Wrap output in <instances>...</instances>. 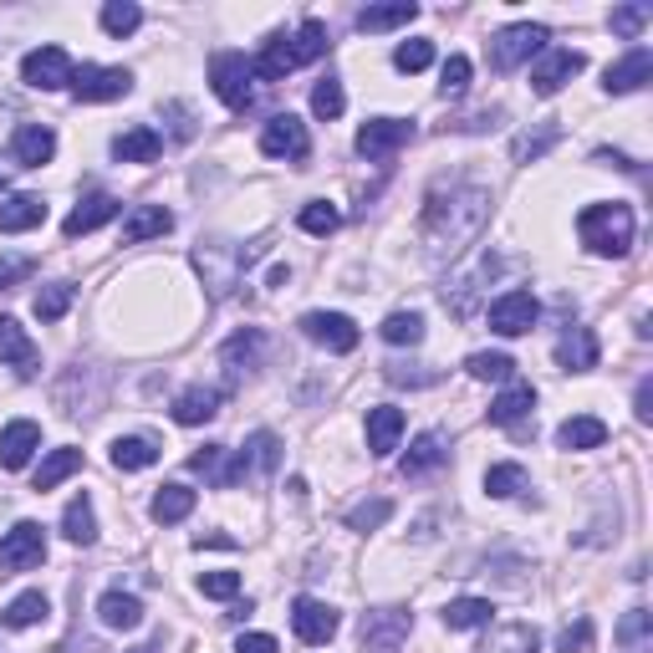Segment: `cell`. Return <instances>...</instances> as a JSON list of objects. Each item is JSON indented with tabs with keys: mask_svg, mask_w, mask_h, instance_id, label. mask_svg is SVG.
Here are the masks:
<instances>
[{
	"mask_svg": "<svg viewBox=\"0 0 653 653\" xmlns=\"http://www.w3.org/2000/svg\"><path fill=\"white\" fill-rule=\"evenodd\" d=\"M0 363H11L21 378H32L41 368V352H36V342L26 337V327L16 317H0Z\"/></svg>",
	"mask_w": 653,
	"mask_h": 653,
	"instance_id": "obj_17",
	"label": "cell"
},
{
	"mask_svg": "<svg viewBox=\"0 0 653 653\" xmlns=\"http://www.w3.org/2000/svg\"><path fill=\"white\" fill-rule=\"evenodd\" d=\"M235 653H276V638L271 633H240L235 638Z\"/></svg>",
	"mask_w": 653,
	"mask_h": 653,
	"instance_id": "obj_57",
	"label": "cell"
},
{
	"mask_svg": "<svg viewBox=\"0 0 653 653\" xmlns=\"http://www.w3.org/2000/svg\"><path fill=\"white\" fill-rule=\"evenodd\" d=\"M465 373L480 378V384H511L516 378V357H505V352H469Z\"/></svg>",
	"mask_w": 653,
	"mask_h": 653,
	"instance_id": "obj_39",
	"label": "cell"
},
{
	"mask_svg": "<svg viewBox=\"0 0 653 653\" xmlns=\"http://www.w3.org/2000/svg\"><path fill=\"white\" fill-rule=\"evenodd\" d=\"M342 108H348L342 83H337V77H322V83L312 87V113H317L322 123H332V117H342Z\"/></svg>",
	"mask_w": 653,
	"mask_h": 653,
	"instance_id": "obj_48",
	"label": "cell"
},
{
	"mask_svg": "<svg viewBox=\"0 0 653 653\" xmlns=\"http://www.w3.org/2000/svg\"><path fill=\"white\" fill-rule=\"evenodd\" d=\"M556 138H562V134H556V128H547V134H537V138H531V134H526V138H516V159H520V164H526V159H541V153L552 149Z\"/></svg>",
	"mask_w": 653,
	"mask_h": 653,
	"instance_id": "obj_55",
	"label": "cell"
},
{
	"mask_svg": "<svg viewBox=\"0 0 653 653\" xmlns=\"http://www.w3.org/2000/svg\"><path fill=\"white\" fill-rule=\"evenodd\" d=\"M77 469H83V450L62 444V450H51L47 460H41V469H36V490L47 495V490H56L67 475H77Z\"/></svg>",
	"mask_w": 653,
	"mask_h": 653,
	"instance_id": "obj_32",
	"label": "cell"
},
{
	"mask_svg": "<svg viewBox=\"0 0 653 653\" xmlns=\"http://www.w3.org/2000/svg\"><path fill=\"white\" fill-rule=\"evenodd\" d=\"M117 210H123V204H117L113 194H87V200H83V204H77V210H72V215H67V225H62V235H67V240H83V235H92V230H98V225H108V219H113Z\"/></svg>",
	"mask_w": 653,
	"mask_h": 653,
	"instance_id": "obj_19",
	"label": "cell"
},
{
	"mask_svg": "<svg viewBox=\"0 0 653 653\" xmlns=\"http://www.w3.org/2000/svg\"><path fill=\"white\" fill-rule=\"evenodd\" d=\"M490 332H501V337H520V332H531L541 317V306L531 291H505L501 302H490Z\"/></svg>",
	"mask_w": 653,
	"mask_h": 653,
	"instance_id": "obj_12",
	"label": "cell"
},
{
	"mask_svg": "<svg viewBox=\"0 0 653 653\" xmlns=\"http://www.w3.org/2000/svg\"><path fill=\"white\" fill-rule=\"evenodd\" d=\"M429 62H435V47H429V41H403V47L393 51V67L399 72H424Z\"/></svg>",
	"mask_w": 653,
	"mask_h": 653,
	"instance_id": "obj_53",
	"label": "cell"
},
{
	"mask_svg": "<svg viewBox=\"0 0 653 653\" xmlns=\"http://www.w3.org/2000/svg\"><path fill=\"white\" fill-rule=\"evenodd\" d=\"M200 592L204 598H235V592H240V572H204Z\"/></svg>",
	"mask_w": 653,
	"mask_h": 653,
	"instance_id": "obj_54",
	"label": "cell"
},
{
	"mask_svg": "<svg viewBox=\"0 0 653 653\" xmlns=\"http://www.w3.org/2000/svg\"><path fill=\"white\" fill-rule=\"evenodd\" d=\"M261 352H266V337H261V327H246V332H235L230 342H225V363H230L235 373H246V368H255L261 363Z\"/></svg>",
	"mask_w": 653,
	"mask_h": 653,
	"instance_id": "obj_37",
	"label": "cell"
},
{
	"mask_svg": "<svg viewBox=\"0 0 653 653\" xmlns=\"http://www.w3.org/2000/svg\"><path fill=\"white\" fill-rule=\"evenodd\" d=\"M469 87V56H450L439 72V98H465Z\"/></svg>",
	"mask_w": 653,
	"mask_h": 653,
	"instance_id": "obj_52",
	"label": "cell"
},
{
	"mask_svg": "<svg viewBox=\"0 0 653 653\" xmlns=\"http://www.w3.org/2000/svg\"><path fill=\"white\" fill-rule=\"evenodd\" d=\"M399 435H403V414L393 409V403H378L368 414V450L384 460V454L399 450Z\"/></svg>",
	"mask_w": 653,
	"mask_h": 653,
	"instance_id": "obj_28",
	"label": "cell"
},
{
	"mask_svg": "<svg viewBox=\"0 0 653 653\" xmlns=\"http://www.w3.org/2000/svg\"><path fill=\"white\" fill-rule=\"evenodd\" d=\"M291 628H297L302 643H327L337 633V613L327 603H317V598H297L291 603Z\"/></svg>",
	"mask_w": 653,
	"mask_h": 653,
	"instance_id": "obj_18",
	"label": "cell"
},
{
	"mask_svg": "<svg viewBox=\"0 0 653 653\" xmlns=\"http://www.w3.org/2000/svg\"><path fill=\"white\" fill-rule=\"evenodd\" d=\"M537 628H526V623H511V628H501V633L490 638L480 653H537Z\"/></svg>",
	"mask_w": 653,
	"mask_h": 653,
	"instance_id": "obj_46",
	"label": "cell"
},
{
	"mask_svg": "<svg viewBox=\"0 0 653 653\" xmlns=\"http://www.w3.org/2000/svg\"><path fill=\"white\" fill-rule=\"evenodd\" d=\"M62 531H67L72 547H92L98 541V516H92V501L87 495H72L67 511H62Z\"/></svg>",
	"mask_w": 653,
	"mask_h": 653,
	"instance_id": "obj_31",
	"label": "cell"
},
{
	"mask_svg": "<svg viewBox=\"0 0 653 653\" xmlns=\"http://www.w3.org/2000/svg\"><path fill=\"white\" fill-rule=\"evenodd\" d=\"M531 409H537V388L511 384L501 399L490 403V424H501V429H511L516 439H526L531 435Z\"/></svg>",
	"mask_w": 653,
	"mask_h": 653,
	"instance_id": "obj_13",
	"label": "cell"
},
{
	"mask_svg": "<svg viewBox=\"0 0 653 653\" xmlns=\"http://www.w3.org/2000/svg\"><path fill=\"white\" fill-rule=\"evenodd\" d=\"M72 92H77V102L128 98V92H134V72H128V67H92V62H83V67L72 72Z\"/></svg>",
	"mask_w": 653,
	"mask_h": 653,
	"instance_id": "obj_6",
	"label": "cell"
},
{
	"mask_svg": "<svg viewBox=\"0 0 653 653\" xmlns=\"http://www.w3.org/2000/svg\"><path fill=\"white\" fill-rule=\"evenodd\" d=\"M649 77H653V51L649 47H633L623 62H613V67H607V83L603 87H607V92H638Z\"/></svg>",
	"mask_w": 653,
	"mask_h": 653,
	"instance_id": "obj_20",
	"label": "cell"
},
{
	"mask_svg": "<svg viewBox=\"0 0 653 653\" xmlns=\"http://www.w3.org/2000/svg\"><path fill=\"white\" fill-rule=\"evenodd\" d=\"M587 638H592V623H577V628H567V633H562V653H582L587 649Z\"/></svg>",
	"mask_w": 653,
	"mask_h": 653,
	"instance_id": "obj_58",
	"label": "cell"
},
{
	"mask_svg": "<svg viewBox=\"0 0 653 653\" xmlns=\"http://www.w3.org/2000/svg\"><path fill=\"white\" fill-rule=\"evenodd\" d=\"M623 653H653V613L649 607H628L618 623Z\"/></svg>",
	"mask_w": 653,
	"mask_h": 653,
	"instance_id": "obj_34",
	"label": "cell"
},
{
	"mask_svg": "<svg viewBox=\"0 0 653 653\" xmlns=\"http://www.w3.org/2000/svg\"><path fill=\"white\" fill-rule=\"evenodd\" d=\"M47 613H51L47 592H21L16 603H11L5 613H0V623H5V628H36V623L47 618Z\"/></svg>",
	"mask_w": 653,
	"mask_h": 653,
	"instance_id": "obj_42",
	"label": "cell"
},
{
	"mask_svg": "<svg viewBox=\"0 0 653 653\" xmlns=\"http://www.w3.org/2000/svg\"><path fill=\"white\" fill-rule=\"evenodd\" d=\"M490 219V194L480 185H439L424 204V240H429V255H460L475 240V235L486 230Z\"/></svg>",
	"mask_w": 653,
	"mask_h": 653,
	"instance_id": "obj_1",
	"label": "cell"
},
{
	"mask_svg": "<svg viewBox=\"0 0 653 653\" xmlns=\"http://www.w3.org/2000/svg\"><path fill=\"white\" fill-rule=\"evenodd\" d=\"M490 618H495V607L486 603V598H454L450 607H444V628H490Z\"/></svg>",
	"mask_w": 653,
	"mask_h": 653,
	"instance_id": "obj_38",
	"label": "cell"
},
{
	"mask_svg": "<svg viewBox=\"0 0 653 653\" xmlns=\"http://www.w3.org/2000/svg\"><path fill=\"white\" fill-rule=\"evenodd\" d=\"M47 225V200L41 194H11L0 204V235H21V230H36Z\"/></svg>",
	"mask_w": 653,
	"mask_h": 653,
	"instance_id": "obj_24",
	"label": "cell"
},
{
	"mask_svg": "<svg viewBox=\"0 0 653 653\" xmlns=\"http://www.w3.org/2000/svg\"><path fill=\"white\" fill-rule=\"evenodd\" d=\"M261 153H266V159H291V164H302L306 153H312L306 123L297 113H276L266 128H261Z\"/></svg>",
	"mask_w": 653,
	"mask_h": 653,
	"instance_id": "obj_8",
	"label": "cell"
},
{
	"mask_svg": "<svg viewBox=\"0 0 653 653\" xmlns=\"http://www.w3.org/2000/svg\"><path fill=\"white\" fill-rule=\"evenodd\" d=\"M556 363H562L567 373L598 368V337L587 332V327H567V332L556 337Z\"/></svg>",
	"mask_w": 653,
	"mask_h": 653,
	"instance_id": "obj_22",
	"label": "cell"
},
{
	"mask_svg": "<svg viewBox=\"0 0 653 653\" xmlns=\"http://www.w3.org/2000/svg\"><path fill=\"white\" fill-rule=\"evenodd\" d=\"M547 41H552V32H547L541 21H516V26L495 32V41H490V67L516 72L520 62H531L537 51H547Z\"/></svg>",
	"mask_w": 653,
	"mask_h": 653,
	"instance_id": "obj_5",
	"label": "cell"
},
{
	"mask_svg": "<svg viewBox=\"0 0 653 653\" xmlns=\"http://www.w3.org/2000/svg\"><path fill=\"white\" fill-rule=\"evenodd\" d=\"M607 21H613V32H618V36H628V41H633V36L653 21V5H649V0H643V5H618Z\"/></svg>",
	"mask_w": 653,
	"mask_h": 653,
	"instance_id": "obj_51",
	"label": "cell"
},
{
	"mask_svg": "<svg viewBox=\"0 0 653 653\" xmlns=\"http://www.w3.org/2000/svg\"><path fill=\"white\" fill-rule=\"evenodd\" d=\"M189 511H194V490H189V486H164L159 495H153V505H149V516L159 520V526H179Z\"/></svg>",
	"mask_w": 653,
	"mask_h": 653,
	"instance_id": "obj_35",
	"label": "cell"
},
{
	"mask_svg": "<svg viewBox=\"0 0 653 653\" xmlns=\"http://www.w3.org/2000/svg\"><path fill=\"white\" fill-rule=\"evenodd\" d=\"M153 460H159V444L143 435H123L113 439V465L117 469H149Z\"/></svg>",
	"mask_w": 653,
	"mask_h": 653,
	"instance_id": "obj_40",
	"label": "cell"
},
{
	"mask_svg": "<svg viewBox=\"0 0 653 653\" xmlns=\"http://www.w3.org/2000/svg\"><path fill=\"white\" fill-rule=\"evenodd\" d=\"M403 143H414V123L409 117H373L357 128V153L363 159H393Z\"/></svg>",
	"mask_w": 653,
	"mask_h": 653,
	"instance_id": "obj_11",
	"label": "cell"
},
{
	"mask_svg": "<svg viewBox=\"0 0 653 653\" xmlns=\"http://www.w3.org/2000/svg\"><path fill=\"white\" fill-rule=\"evenodd\" d=\"M486 490L495 495V501H516V495L531 490V475H526L520 465H490L486 469Z\"/></svg>",
	"mask_w": 653,
	"mask_h": 653,
	"instance_id": "obj_41",
	"label": "cell"
},
{
	"mask_svg": "<svg viewBox=\"0 0 653 653\" xmlns=\"http://www.w3.org/2000/svg\"><path fill=\"white\" fill-rule=\"evenodd\" d=\"M603 439H607V424L592 419V414H577V419H567L556 429V444H562V450H598Z\"/></svg>",
	"mask_w": 653,
	"mask_h": 653,
	"instance_id": "obj_33",
	"label": "cell"
},
{
	"mask_svg": "<svg viewBox=\"0 0 653 653\" xmlns=\"http://www.w3.org/2000/svg\"><path fill=\"white\" fill-rule=\"evenodd\" d=\"M444 460H450V439L439 435V429H429V435L414 439V450L403 454V475H409V480H419V475L439 469Z\"/></svg>",
	"mask_w": 653,
	"mask_h": 653,
	"instance_id": "obj_25",
	"label": "cell"
},
{
	"mask_svg": "<svg viewBox=\"0 0 653 653\" xmlns=\"http://www.w3.org/2000/svg\"><path fill=\"white\" fill-rule=\"evenodd\" d=\"M164 153V138L153 134L149 123H138V128H128V134L113 138V159L117 164H153Z\"/></svg>",
	"mask_w": 653,
	"mask_h": 653,
	"instance_id": "obj_23",
	"label": "cell"
},
{
	"mask_svg": "<svg viewBox=\"0 0 653 653\" xmlns=\"http://www.w3.org/2000/svg\"><path fill=\"white\" fill-rule=\"evenodd\" d=\"M98 618L117 633H134L138 623H143V603H138L134 592H102L98 598Z\"/></svg>",
	"mask_w": 653,
	"mask_h": 653,
	"instance_id": "obj_29",
	"label": "cell"
},
{
	"mask_svg": "<svg viewBox=\"0 0 653 653\" xmlns=\"http://www.w3.org/2000/svg\"><path fill=\"white\" fill-rule=\"evenodd\" d=\"M240 460H246V475H271V469L281 465V439L271 435V429H255L251 439H246V450H240Z\"/></svg>",
	"mask_w": 653,
	"mask_h": 653,
	"instance_id": "obj_36",
	"label": "cell"
},
{
	"mask_svg": "<svg viewBox=\"0 0 653 653\" xmlns=\"http://www.w3.org/2000/svg\"><path fill=\"white\" fill-rule=\"evenodd\" d=\"M210 83H215V98L235 113H246L255 102V62L246 51H219L210 62Z\"/></svg>",
	"mask_w": 653,
	"mask_h": 653,
	"instance_id": "obj_4",
	"label": "cell"
},
{
	"mask_svg": "<svg viewBox=\"0 0 653 653\" xmlns=\"http://www.w3.org/2000/svg\"><path fill=\"white\" fill-rule=\"evenodd\" d=\"M337 225H342V215H337V204H327V200L302 204V230H306V235H332Z\"/></svg>",
	"mask_w": 653,
	"mask_h": 653,
	"instance_id": "obj_50",
	"label": "cell"
},
{
	"mask_svg": "<svg viewBox=\"0 0 653 653\" xmlns=\"http://www.w3.org/2000/svg\"><path fill=\"white\" fill-rule=\"evenodd\" d=\"M638 424H649L653 419V384H638Z\"/></svg>",
	"mask_w": 653,
	"mask_h": 653,
	"instance_id": "obj_59",
	"label": "cell"
},
{
	"mask_svg": "<svg viewBox=\"0 0 653 653\" xmlns=\"http://www.w3.org/2000/svg\"><path fill=\"white\" fill-rule=\"evenodd\" d=\"M225 444H204L200 454H189V469H194V475H204V480H210V486H219L225 490Z\"/></svg>",
	"mask_w": 653,
	"mask_h": 653,
	"instance_id": "obj_49",
	"label": "cell"
},
{
	"mask_svg": "<svg viewBox=\"0 0 653 653\" xmlns=\"http://www.w3.org/2000/svg\"><path fill=\"white\" fill-rule=\"evenodd\" d=\"M174 230V215H168L164 204H138L134 215L123 219V246H143L153 235H168Z\"/></svg>",
	"mask_w": 653,
	"mask_h": 653,
	"instance_id": "obj_26",
	"label": "cell"
},
{
	"mask_svg": "<svg viewBox=\"0 0 653 653\" xmlns=\"http://www.w3.org/2000/svg\"><path fill=\"white\" fill-rule=\"evenodd\" d=\"M143 26V11H138L134 0H108L102 5V32L108 36H134Z\"/></svg>",
	"mask_w": 653,
	"mask_h": 653,
	"instance_id": "obj_44",
	"label": "cell"
},
{
	"mask_svg": "<svg viewBox=\"0 0 653 653\" xmlns=\"http://www.w3.org/2000/svg\"><path fill=\"white\" fill-rule=\"evenodd\" d=\"M72 56L62 47H36L26 51V62H21V77H26V87H36V92H56V87H72Z\"/></svg>",
	"mask_w": 653,
	"mask_h": 653,
	"instance_id": "obj_10",
	"label": "cell"
},
{
	"mask_svg": "<svg viewBox=\"0 0 653 653\" xmlns=\"http://www.w3.org/2000/svg\"><path fill=\"white\" fill-rule=\"evenodd\" d=\"M128 653H159V643H143V649H128Z\"/></svg>",
	"mask_w": 653,
	"mask_h": 653,
	"instance_id": "obj_60",
	"label": "cell"
},
{
	"mask_svg": "<svg viewBox=\"0 0 653 653\" xmlns=\"http://www.w3.org/2000/svg\"><path fill=\"white\" fill-rule=\"evenodd\" d=\"M72 297H77L72 281L41 286V291H36V317H41V322H62V317H67V306H72Z\"/></svg>",
	"mask_w": 653,
	"mask_h": 653,
	"instance_id": "obj_45",
	"label": "cell"
},
{
	"mask_svg": "<svg viewBox=\"0 0 653 653\" xmlns=\"http://www.w3.org/2000/svg\"><path fill=\"white\" fill-rule=\"evenodd\" d=\"M384 342H393V348H419L424 342V317L419 312H393V317H384Z\"/></svg>",
	"mask_w": 653,
	"mask_h": 653,
	"instance_id": "obj_43",
	"label": "cell"
},
{
	"mask_svg": "<svg viewBox=\"0 0 653 653\" xmlns=\"http://www.w3.org/2000/svg\"><path fill=\"white\" fill-rule=\"evenodd\" d=\"M419 16L414 0H388V5H363L357 11V32H393V26H409Z\"/></svg>",
	"mask_w": 653,
	"mask_h": 653,
	"instance_id": "obj_30",
	"label": "cell"
},
{
	"mask_svg": "<svg viewBox=\"0 0 653 653\" xmlns=\"http://www.w3.org/2000/svg\"><path fill=\"white\" fill-rule=\"evenodd\" d=\"M322 51H327V26H322V21H302V32H297V36H276V41L261 51V62H255V77H266V83H281L286 72H297L302 62H317Z\"/></svg>",
	"mask_w": 653,
	"mask_h": 653,
	"instance_id": "obj_3",
	"label": "cell"
},
{
	"mask_svg": "<svg viewBox=\"0 0 653 653\" xmlns=\"http://www.w3.org/2000/svg\"><path fill=\"white\" fill-rule=\"evenodd\" d=\"M388 516H393V501H384V495H373V501H357V505L348 511V531H378Z\"/></svg>",
	"mask_w": 653,
	"mask_h": 653,
	"instance_id": "obj_47",
	"label": "cell"
},
{
	"mask_svg": "<svg viewBox=\"0 0 653 653\" xmlns=\"http://www.w3.org/2000/svg\"><path fill=\"white\" fill-rule=\"evenodd\" d=\"M11 149H16V159L26 168H41V164H51V153H56V134H51L47 123H21Z\"/></svg>",
	"mask_w": 653,
	"mask_h": 653,
	"instance_id": "obj_21",
	"label": "cell"
},
{
	"mask_svg": "<svg viewBox=\"0 0 653 653\" xmlns=\"http://www.w3.org/2000/svg\"><path fill=\"white\" fill-rule=\"evenodd\" d=\"M219 403H225V388H185L179 399H174V419L179 424H210L219 414Z\"/></svg>",
	"mask_w": 653,
	"mask_h": 653,
	"instance_id": "obj_27",
	"label": "cell"
},
{
	"mask_svg": "<svg viewBox=\"0 0 653 653\" xmlns=\"http://www.w3.org/2000/svg\"><path fill=\"white\" fill-rule=\"evenodd\" d=\"M36 450H41V424L16 419L0 429V469H26Z\"/></svg>",
	"mask_w": 653,
	"mask_h": 653,
	"instance_id": "obj_16",
	"label": "cell"
},
{
	"mask_svg": "<svg viewBox=\"0 0 653 653\" xmlns=\"http://www.w3.org/2000/svg\"><path fill=\"white\" fill-rule=\"evenodd\" d=\"M302 332L312 337V342H322L327 352H352L357 348V322L342 317V312H306L302 317Z\"/></svg>",
	"mask_w": 653,
	"mask_h": 653,
	"instance_id": "obj_14",
	"label": "cell"
},
{
	"mask_svg": "<svg viewBox=\"0 0 653 653\" xmlns=\"http://www.w3.org/2000/svg\"><path fill=\"white\" fill-rule=\"evenodd\" d=\"M577 230H582V246L592 255H628L633 251V210L623 200L587 204L582 215H577Z\"/></svg>",
	"mask_w": 653,
	"mask_h": 653,
	"instance_id": "obj_2",
	"label": "cell"
},
{
	"mask_svg": "<svg viewBox=\"0 0 653 653\" xmlns=\"http://www.w3.org/2000/svg\"><path fill=\"white\" fill-rule=\"evenodd\" d=\"M32 271H36L32 255H16V261H5V266H0V291H5V286H16V281H26Z\"/></svg>",
	"mask_w": 653,
	"mask_h": 653,
	"instance_id": "obj_56",
	"label": "cell"
},
{
	"mask_svg": "<svg viewBox=\"0 0 653 653\" xmlns=\"http://www.w3.org/2000/svg\"><path fill=\"white\" fill-rule=\"evenodd\" d=\"M414 628V613L409 607H378V613H363V653H399L403 638Z\"/></svg>",
	"mask_w": 653,
	"mask_h": 653,
	"instance_id": "obj_7",
	"label": "cell"
},
{
	"mask_svg": "<svg viewBox=\"0 0 653 653\" xmlns=\"http://www.w3.org/2000/svg\"><path fill=\"white\" fill-rule=\"evenodd\" d=\"M47 562V531L36 520H21L16 531L0 537V572H32Z\"/></svg>",
	"mask_w": 653,
	"mask_h": 653,
	"instance_id": "obj_9",
	"label": "cell"
},
{
	"mask_svg": "<svg viewBox=\"0 0 653 653\" xmlns=\"http://www.w3.org/2000/svg\"><path fill=\"white\" fill-rule=\"evenodd\" d=\"M582 67H587L582 51H567V47L547 51V56H541V67L531 72V92H537V98H556V92H562V87H567Z\"/></svg>",
	"mask_w": 653,
	"mask_h": 653,
	"instance_id": "obj_15",
	"label": "cell"
},
{
	"mask_svg": "<svg viewBox=\"0 0 653 653\" xmlns=\"http://www.w3.org/2000/svg\"><path fill=\"white\" fill-rule=\"evenodd\" d=\"M0 189H5V174H0Z\"/></svg>",
	"mask_w": 653,
	"mask_h": 653,
	"instance_id": "obj_61",
	"label": "cell"
}]
</instances>
